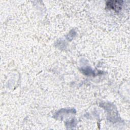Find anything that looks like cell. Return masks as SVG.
Listing matches in <instances>:
<instances>
[{
    "label": "cell",
    "mask_w": 130,
    "mask_h": 130,
    "mask_svg": "<svg viewBox=\"0 0 130 130\" xmlns=\"http://www.w3.org/2000/svg\"><path fill=\"white\" fill-rule=\"evenodd\" d=\"M122 2L121 1H109L107 3V5L109 8L112 9H117L120 8V5Z\"/></svg>",
    "instance_id": "cell-1"
}]
</instances>
